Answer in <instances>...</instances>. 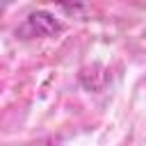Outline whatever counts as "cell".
Wrapping results in <instances>:
<instances>
[{
    "instance_id": "1",
    "label": "cell",
    "mask_w": 146,
    "mask_h": 146,
    "mask_svg": "<svg viewBox=\"0 0 146 146\" xmlns=\"http://www.w3.org/2000/svg\"><path fill=\"white\" fill-rule=\"evenodd\" d=\"M55 30H59V23H57L50 14L36 11V14H30V16H27L25 25L21 27V34L41 36V34H50V32H55Z\"/></svg>"
}]
</instances>
